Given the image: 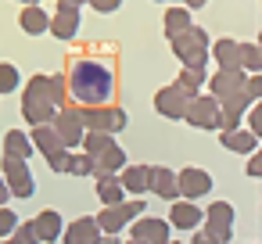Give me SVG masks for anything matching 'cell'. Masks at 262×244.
Masks as SVG:
<instances>
[{"instance_id":"cell-14","label":"cell","mask_w":262,"mask_h":244,"mask_svg":"<svg viewBox=\"0 0 262 244\" xmlns=\"http://www.w3.org/2000/svg\"><path fill=\"white\" fill-rule=\"evenodd\" d=\"M201 208L190 201V197H176L172 201V208H169V226H176V230H194V226H201Z\"/></svg>"},{"instance_id":"cell-23","label":"cell","mask_w":262,"mask_h":244,"mask_svg":"<svg viewBox=\"0 0 262 244\" xmlns=\"http://www.w3.org/2000/svg\"><path fill=\"white\" fill-rule=\"evenodd\" d=\"M208 54H215L219 69H241V43L237 40H215V47H208Z\"/></svg>"},{"instance_id":"cell-3","label":"cell","mask_w":262,"mask_h":244,"mask_svg":"<svg viewBox=\"0 0 262 244\" xmlns=\"http://www.w3.org/2000/svg\"><path fill=\"white\" fill-rule=\"evenodd\" d=\"M172 40V54L183 61V65H194V69H205L208 65V33L205 29H198V26H187L183 33H176V36H169Z\"/></svg>"},{"instance_id":"cell-36","label":"cell","mask_w":262,"mask_h":244,"mask_svg":"<svg viewBox=\"0 0 262 244\" xmlns=\"http://www.w3.org/2000/svg\"><path fill=\"white\" fill-rule=\"evenodd\" d=\"M248 129H251V133H258V129H262V112H258V108H251V112H248Z\"/></svg>"},{"instance_id":"cell-10","label":"cell","mask_w":262,"mask_h":244,"mask_svg":"<svg viewBox=\"0 0 262 244\" xmlns=\"http://www.w3.org/2000/svg\"><path fill=\"white\" fill-rule=\"evenodd\" d=\"M190 97H194L190 90H183L180 83H172V86H162V90L155 94V108H158V115H165V119H183Z\"/></svg>"},{"instance_id":"cell-22","label":"cell","mask_w":262,"mask_h":244,"mask_svg":"<svg viewBox=\"0 0 262 244\" xmlns=\"http://www.w3.org/2000/svg\"><path fill=\"white\" fill-rule=\"evenodd\" d=\"M147 169L151 165H122L119 169V183L126 194H144L147 190Z\"/></svg>"},{"instance_id":"cell-41","label":"cell","mask_w":262,"mask_h":244,"mask_svg":"<svg viewBox=\"0 0 262 244\" xmlns=\"http://www.w3.org/2000/svg\"><path fill=\"white\" fill-rule=\"evenodd\" d=\"M22 4H40V0H22Z\"/></svg>"},{"instance_id":"cell-29","label":"cell","mask_w":262,"mask_h":244,"mask_svg":"<svg viewBox=\"0 0 262 244\" xmlns=\"http://www.w3.org/2000/svg\"><path fill=\"white\" fill-rule=\"evenodd\" d=\"M241 69H248V72H258V69H262V51H258V43H241Z\"/></svg>"},{"instance_id":"cell-13","label":"cell","mask_w":262,"mask_h":244,"mask_svg":"<svg viewBox=\"0 0 262 244\" xmlns=\"http://www.w3.org/2000/svg\"><path fill=\"white\" fill-rule=\"evenodd\" d=\"M169 223H162V219H137L133 223V230H129V237L137 240V244H165L169 240Z\"/></svg>"},{"instance_id":"cell-24","label":"cell","mask_w":262,"mask_h":244,"mask_svg":"<svg viewBox=\"0 0 262 244\" xmlns=\"http://www.w3.org/2000/svg\"><path fill=\"white\" fill-rule=\"evenodd\" d=\"M33 151H43V154H51V151H58V147H65L61 140H58V129L51 126V122H40V126H33Z\"/></svg>"},{"instance_id":"cell-26","label":"cell","mask_w":262,"mask_h":244,"mask_svg":"<svg viewBox=\"0 0 262 244\" xmlns=\"http://www.w3.org/2000/svg\"><path fill=\"white\" fill-rule=\"evenodd\" d=\"M94 165H97L94 172H119V169L126 165V151H122L119 144H112L104 154H97V158H94Z\"/></svg>"},{"instance_id":"cell-4","label":"cell","mask_w":262,"mask_h":244,"mask_svg":"<svg viewBox=\"0 0 262 244\" xmlns=\"http://www.w3.org/2000/svg\"><path fill=\"white\" fill-rule=\"evenodd\" d=\"M79 119L86 129H101V133H122L126 129V112L115 104H79Z\"/></svg>"},{"instance_id":"cell-34","label":"cell","mask_w":262,"mask_h":244,"mask_svg":"<svg viewBox=\"0 0 262 244\" xmlns=\"http://www.w3.org/2000/svg\"><path fill=\"white\" fill-rule=\"evenodd\" d=\"M11 237H15V244H36L33 223H26V226H15V230H11Z\"/></svg>"},{"instance_id":"cell-2","label":"cell","mask_w":262,"mask_h":244,"mask_svg":"<svg viewBox=\"0 0 262 244\" xmlns=\"http://www.w3.org/2000/svg\"><path fill=\"white\" fill-rule=\"evenodd\" d=\"M65 94H69V86H65L61 76H36V79H29L26 97H22V115H26V122H29V126L51 122L54 112L65 104Z\"/></svg>"},{"instance_id":"cell-32","label":"cell","mask_w":262,"mask_h":244,"mask_svg":"<svg viewBox=\"0 0 262 244\" xmlns=\"http://www.w3.org/2000/svg\"><path fill=\"white\" fill-rule=\"evenodd\" d=\"M47 158V165L54 169V172H69V158H72V151L69 147H58V151H51V154H43Z\"/></svg>"},{"instance_id":"cell-20","label":"cell","mask_w":262,"mask_h":244,"mask_svg":"<svg viewBox=\"0 0 262 244\" xmlns=\"http://www.w3.org/2000/svg\"><path fill=\"white\" fill-rule=\"evenodd\" d=\"M208 83H212V97L219 101V97H226V94H233V90L244 86V72L241 69H219Z\"/></svg>"},{"instance_id":"cell-19","label":"cell","mask_w":262,"mask_h":244,"mask_svg":"<svg viewBox=\"0 0 262 244\" xmlns=\"http://www.w3.org/2000/svg\"><path fill=\"white\" fill-rule=\"evenodd\" d=\"M18 26H22V33H29V36H43L47 26H51V15H47L40 4H26V11L18 15Z\"/></svg>"},{"instance_id":"cell-15","label":"cell","mask_w":262,"mask_h":244,"mask_svg":"<svg viewBox=\"0 0 262 244\" xmlns=\"http://www.w3.org/2000/svg\"><path fill=\"white\" fill-rule=\"evenodd\" d=\"M147 190H155V194H158V197H165V201H176V197H180L176 172H172V169H165V165L147 169Z\"/></svg>"},{"instance_id":"cell-38","label":"cell","mask_w":262,"mask_h":244,"mask_svg":"<svg viewBox=\"0 0 262 244\" xmlns=\"http://www.w3.org/2000/svg\"><path fill=\"white\" fill-rule=\"evenodd\" d=\"M248 176H262V162H258V158L248 162Z\"/></svg>"},{"instance_id":"cell-39","label":"cell","mask_w":262,"mask_h":244,"mask_svg":"<svg viewBox=\"0 0 262 244\" xmlns=\"http://www.w3.org/2000/svg\"><path fill=\"white\" fill-rule=\"evenodd\" d=\"M180 4H183V8H190V11H198V8H205V4H208V0H180Z\"/></svg>"},{"instance_id":"cell-18","label":"cell","mask_w":262,"mask_h":244,"mask_svg":"<svg viewBox=\"0 0 262 244\" xmlns=\"http://www.w3.org/2000/svg\"><path fill=\"white\" fill-rule=\"evenodd\" d=\"M223 147H226V151H237V154H251V151L258 147V133L241 129V126L223 129Z\"/></svg>"},{"instance_id":"cell-12","label":"cell","mask_w":262,"mask_h":244,"mask_svg":"<svg viewBox=\"0 0 262 244\" xmlns=\"http://www.w3.org/2000/svg\"><path fill=\"white\" fill-rule=\"evenodd\" d=\"M176 187H180V197H205L208 190H212V176L205 172V169H183V172H176Z\"/></svg>"},{"instance_id":"cell-25","label":"cell","mask_w":262,"mask_h":244,"mask_svg":"<svg viewBox=\"0 0 262 244\" xmlns=\"http://www.w3.org/2000/svg\"><path fill=\"white\" fill-rule=\"evenodd\" d=\"M4 154H15V158H33V140H29L22 129H8V137H4Z\"/></svg>"},{"instance_id":"cell-35","label":"cell","mask_w":262,"mask_h":244,"mask_svg":"<svg viewBox=\"0 0 262 244\" xmlns=\"http://www.w3.org/2000/svg\"><path fill=\"white\" fill-rule=\"evenodd\" d=\"M86 4H94V11H101V15H112L122 8V0H86Z\"/></svg>"},{"instance_id":"cell-37","label":"cell","mask_w":262,"mask_h":244,"mask_svg":"<svg viewBox=\"0 0 262 244\" xmlns=\"http://www.w3.org/2000/svg\"><path fill=\"white\" fill-rule=\"evenodd\" d=\"M8 197H11V190H8V180H4V172H0V205H8Z\"/></svg>"},{"instance_id":"cell-31","label":"cell","mask_w":262,"mask_h":244,"mask_svg":"<svg viewBox=\"0 0 262 244\" xmlns=\"http://www.w3.org/2000/svg\"><path fill=\"white\" fill-rule=\"evenodd\" d=\"M18 79H22V76H18V69H15V65H8V61L0 65V94H15Z\"/></svg>"},{"instance_id":"cell-27","label":"cell","mask_w":262,"mask_h":244,"mask_svg":"<svg viewBox=\"0 0 262 244\" xmlns=\"http://www.w3.org/2000/svg\"><path fill=\"white\" fill-rule=\"evenodd\" d=\"M187 26H190V8L176 4V8L165 11V36H176V33H183Z\"/></svg>"},{"instance_id":"cell-40","label":"cell","mask_w":262,"mask_h":244,"mask_svg":"<svg viewBox=\"0 0 262 244\" xmlns=\"http://www.w3.org/2000/svg\"><path fill=\"white\" fill-rule=\"evenodd\" d=\"M69 4H76V8H83V4H86V0H69Z\"/></svg>"},{"instance_id":"cell-17","label":"cell","mask_w":262,"mask_h":244,"mask_svg":"<svg viewBox=\"0 0 262 244\" xmlns=\"http://www.w3.org/2000/svg\"><path fill=\"white\" fill-rule=\"evenodd\" d=\"M61 237H65L69 244H97V240H101V226H97L94 215H83V219H76L69 230H61Z\"/></svg>"},{"instance_id":"cell-9","label":"cell","mask_w":262,"mask_h":244,"mask_svg":"<svg viewBox=\"0 0 262 244\" xmlns=\"http://www.w3.org/2000/svg\"><path fill=\"white\" fill-rule=\"evenodd\" d=\"M4 180H8V190L15 197H33L36 194V183H33V172H29L26 158L4 154Z\"/></svg>"},{"instance_id":"cell-8","label":"cell","mask_w":262,"mask_h":244,"mask_svg":"<svg viewBox=\"0 0 262 244\" xmlns=\"http://www.w3.org/2000/svg\"><path fill=\"white\" fill-rule=\"evenodd\" d=\"M51 126L58 129V140H61L69 151L83 144V133H86V126H83V119H79V108H65V104H61V108L54 112Z\"/></svg>"},{"instance_id":"cell-11","label":"cell","mask_w":262,"mask_h":244,"mask_svg":"<svg viewBox=\"0 0 262 244\" xmlns=\"http://www.w3.org/2000/svg\"><path fill=\"white\" fill-rule=\"evenodd\" d=\"M47 33H54L58 40H72V36L79 33V8H76V4H69V0H61V8L51 15Z\"/></svg>"},{"instance_id":"cell-5","label":"cell","mask_w":262,"mask_h":244,"mask_svg":"<svg viewBox=\"0 0 262 244\" xmlns=\"http://www.w3.org/2000/svg\"><path fill=\"white\" fill-rule=\"evenodd\" d=\"M183 119L190 122V126H198V129H223V112H219V101L215 97H190V104H187V112H183Z\"/></svg>"},{"instance_id":"cell-7","label":"cell","mask_w":262,"mask_h":244,"mask_svg":"<svg viewBox=\"0 0 262 244\" xmlns=\"http://www.w3.org/2000/svg\"><path fill=\"white\" fill-rule=\"evenodd\" d=\"M201 219L208 223V230H205L208 244H230V237H233V208L226 201H215Z\"/></svg>"},{"instance_id":"cell-6","label":"cell","mask_w":262,"mask_h":244,"mask_svg":"<svg viewBox=\"0 0 262 244\" xmlns=\"http://www.w3.org/2000/svg\"><path fill=\"white\" fill-rule=\"evenodd\" d=\"M133 215H144V201H119V205H104V212H101V219H97V226H101V233H119V230H126L129 226V219Z\"/></svg>"},{"instance_id":"cell-30","label":"cell","mask_w":262,"mask_h":244,"mask_svg":"<svg viewBox=\"0 0 262 244\" xmlns=\"http://www.w3.org/2000/svg\"><path fill=\"white\" fill-rule=\"evenodd\" d=\"M94 169H97V165H94V158H90L86 151L69 158V172H72V176H94Z\"/></svg>"},{"instance_id":"cell-21","label":"cell","mask_w":262,"mask_h":244,"mask_svg":"<svg viewBox=\"0 0 262 244\" xmlns=\"http://www.w3.org/2000/svg\"><path fill=\"white\" fill-rule=\"evenodd\" d=\"M94 176H97V197H101V205H119L126 197V190L119 183V172H94Z\"/></svg>"},{"instance_id":"cell-28","label":"cell","mask_w":262,"mask_h":244,"mask_svg":"<svg viewBox=\"0 0 262 244\" xmlns=\"http://www.w3.org/2000/svg\"><path fill=\"white\" fill-rule=\"evenodd\" d=\"M183 90H190V94H198L205 83H208V72L205 69H194V65H183V72H180V79H176Z\"/></svg>"},{"instance_id":"cell-1","label":"cell","mask_w":262,"mask_h":244,"mask_svg":"<svg viewBox=\"0 0 262 244\" xmlns=\"http://www.w3.org/2000/svg\"><path fill=\"white\" fill-rule=\"evenodd\" d=\"M65 86L72 90V97L79 104H108L115 94V72L101 58H79V61H72Z\"/></svg>"},{"instance_id":"cell-16","label":"cell","mask_w":262,"mask_h":244,"mask_svg":"<svg viewBox=\"0 0 262 244\" xmlns=\"http://www.w3.org/2000/svg\"><path fill=\"white\" fill-rule=\"evenodd\" d=\"M61 215L54 212V208H43V212H36V219H33V233H36V240H43V244H54V240H61Z\"/></svg>"},{"instance_id":"cell-33","label":"cell","mask_w":262,"mask_h":244,"mask_svg":"<svg viewBox=\"0 0 262 244\" xmlns=\"http://www.w3.org/2000/svg\"><path fill=\"white\" fill-rule=\"evenodd\" d=\"M15 226H18V215H15L8 205H0V237H11Z\"/></svg>"}]
</instances>
